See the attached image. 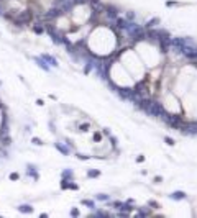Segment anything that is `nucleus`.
Here are the masks:
<instances>
[{"instance_id": "nucleus-1", "label": "nucleus", "mask_w": 197, "mask_h": 218, "mask_svg": "<svg viewBox=\"0 0 197 218\" xmlns=\"http://www.w3.org/2000/svg\"><path fill=\"white\" fill-rule=\"evenodd\" d=\"M125 31L132 36L133 41H140V39H145L146 38V31L143 30L141 26H138L136 23H133V21H128V23H127Z\"/></svg>"}, {"instance_id": "nucleus-2", "label": "nucleus", "mask_w": 197, "mask_h": 218, "mask_svg": "<svg viewBox=\"0 0 197 218\" xmlns=\"http://www.w3.org/2000/svg\"><path fill=\"white\" fill-rule=\"evenodd\" d=\"M179 51H181L187 59L197 61V46H194V44H182V46L179 48Z\"/></svg>"}, {"instance_id": "nucleus-3", "label": "nucleus", "mask_w": 197, "mask_h": 218, "mask_svg": "<svg viewBox=\"0 0 197 218\" xmlns=\"http://www.w3.org/2000/svg\"><path fill=\"white\" fill-rule=\"evenodd\" d=\"M168 125H171L173 128H177V130H182V126H184V120H182L179 115H168V118L164 120Z\"/></svg>"}, {"instance_id": "nucleus-4", "label": "nucleus", "mask_w": 197, "mask_h": 218, "mask_svg": "<svg viewBox=\"0 0 197 218\" xmlns=\"http://www.w3.org/2000/svg\"><path fill=\"white\" fill-rule=\"evenodd\" d=\"M181 131L187 133V135H195L197 133V121H186Z\"/></svg>"}, {"instance_id": "nucleus-5", "label": "nucleus", "mask_w": 197, "mask_h": 218, "mask_svg": "<svg viewBox=\"0 0 197 218\" xmlns=\"http://www.w3.org/2000/svg\"><path fill=\"white\" fill-rule=\"evenodd\" d=\"M30 18H31V13H30L28 10H23V12L20 13V15H17V16H15V21L21 25V23H28Z\"/></svg>"}, {"instance_id": "nucleus-6", "label": "nucleus", "mask_w": 197, "mask_h": 218, "mask_svg": "<svg viewBox=\"0 0 197 218\" xmlns=\"http://www.w3.org/2000/svg\"><path fill=\"white\" fill-rule=\"evenodd\" d=\"M130 205H132V203H130V202H128V203H122V202H115V203H113V207L117 208V210H122V212H128V213L132 212V208H133V207H130Z\"/></svg>"}, {"instance_id": "nucleus-7", "label": "nucleus", "mask_w": 197, "mask_h": 218, "mask_svg": "<svg viewBox=\"0 0 197 218\" xmlns=\"http://www.w3.org/2000/svg\"><path fill=\"white\" fill-rule=\"evenodd\" d=\"M61 13H62V10H61L59 7H53L51 10L46 12V16H48V18H56V16H59Z\"/></svg>"}, {"instance_id": "nucleus-8", "label": "nucleus", "mask_w": 197, "mask_h": 218, "mask_svg": "<svg viewBox=\"0 0 197 218\" xmlns=\"http://www.w3.org/2000/svg\"><path fill=\"white\" fill-rule=\"evenodd\" d=\"M48 31H49V34H51V39H53L56 44H61V43H62V36H59V34H58L56 31L51 28V26H48Z\"/></svg>"}, {"instance_id": "nucleus-9", "label": "nucleus", "mask_w": 197, "mask_h": 218, "mask_svg": "<svg viewBox=\"0 0 197 218\" xmlns=\"http://www.w3.org/2000/svg\"><path fill=\"white\" fill-rule=\"evenodd\" d=\"M104 10L107 12V15H109V18H110V20H115V18L118 16V10H117L115 7H105Z\"/></svg>"}, {"instance_id": "nucleus-10", "label": "nucleus", "mask_w": 197, "mask_h": 218, "mask_svg": "<svg viewBox=\"0 0 197 218\" xmlns=\"http://www.w3.org/2000/svg\"><path fill=\"white\" fill-rule=\"evenodd\" d=\"M41 57H43L44 61H48L49 66H54V67H58V61H56V57H53V56H49V54H43Z\"/></svg>"}, {"instance_id": "nucleus-11", "label": "nucleus", "mask_w": 197, "mask_h": 218, "mask_svg": "<svg viewBox=\"0 0 197 218\" xmlns=\"http://www.w3.org/2000/svg\"><path fill=\"white\" fill-rule=\"evenodd\" d=\"M54 148H56V149H59L61 153H62V154H66V156H68V154H71V149L68 148V146L61 144V143H54Z\"/></svg>"}, {"instance_id": "nucleus-12", "label": "nucleus", "mask_w": 197, "mask_h": 218, "mask_svg": "<svg viewBox=\"0 0 197 218\" xmlns=\"http://www.w3.org/2000/svg\"><path fill=\"white\" fill-rule=\"evenodd\" d=\"M169 197L174 198V200H182V198H186V194L181 192V190H176V192H173L171 195H169Z\"/></svg>"}, {"instance_id": "nucleus-13", "label": "nucleus", "mask_w": 197, "mask_h": 218, "mask_svg": "<svg viewBox=\"0 0 197 218\" xmlns=\"http://www.w3.org/2000/svg\"><path fill=\"white\" fill-rule=\"evenodd\" d=\"M33 59H35V61H36V64L39 66V67H43L44 71H49V67H48V64H46V62H44V59H43V57H33Z\"/></svg>"}, {"instance_id": "nucleus-14", "label": "nucleus", "mask_w": 197, "mask_h": 218, "mask_svg": "<svg viewBox=\"0 0 197 218\" xmlns=\"http://www.w3.org/2000/svg\"><path fill=\"white\" fill-rule=\"evenodd\" d=\"M26 172H28L33 179H38V174H36V171H35V166H31V164H30V166L26 167Z\"/></svg>"}, {"instance_id": "nucleus-15", "label": "nucleus", "mask_w": 197, "mask_h": 218, "mask_svg": "<svg viewBox=\"0 0 197 218\" xmlns=\"http://www.w3.org/2000/svg\"><path fill=\"white\" fill-rule=\"evenodd\" d=\"M18 210L21 213H31V212H33V207H31V205H20Z\"/></svg>"}, {"instance_id": "nucleus-16", "label": "nucleus", "mask_w": 197, "mask_h": 218, "mask_svg": "<svg viewBox=\"0 0 197 218\" xmlns=\"http://www.w3.org/2000/svg\"><path fill=\"white\" fill-rule=\"evenodd\" d=\"M80 203H82V205H86V207H89V208H95V202H94V200H87V198H84Z\"/></svg>"}, {"instance_id": "nucleus-17", "label": "nucleus", "mask_w": 197, "mask_h": 218, "mask_svg": "<svg viewBox=\"0 0 197 218\" xmlns=\"http://www.w3.org/2000/svg\"><path fill=\"white\" fill-rule=\"evenodd\" d=\"M62 177H68V180H72V171H71V169L62 171Z\"/></svg>"}, {"instance_id": "nucleus-18", "label": "nucleus", "mask_w": 197, "mask_h": 218, "mask_svg": "<svg viewBox=\"0 0 197 218\" xmlns=\"http://www.w3.org/2000/svg\"><path fill=\"white\" fill-rule=\"evenodd\" d=\"M109 198H110V197H109V195H105V194H98V195H97V200H100V202H107Z\"/></svg>"}, {"instance_id": "nucleus-19", "label": "nucleus", "mask_w": 197, "mask_h": 218, "mask_svg": "<svg viewBox=\"0 0 197 218\" xmlns=\"http://www.w3.org/2000/svg\"><path fill=\"white\" fill-rule=\"evenodd\" d=\"M92 216H110V213H107V212H94Z\"/></svg>"}, {"instance_id": "nucleus-20", "label": "nucleus", "mask_w": 197, "mask_h": 218, "mask_svg": "<svg viewBox=\"0 0 197 218\" xmlns=\"http://www.w3.org/2000/svg\"><path fill=\"white\" fill-rule=\"evenodd\" d=\"M158 23H159V18H153L150 23H146V26H148V28H151V26H154V25H158Z\"/></svg>"}, {"instance_id": "nucleus-21", "label": "nucleus", "mask_w": 197, "mask_h": 218, "mask_svg": "<svg viewBox=\"0 0 197 218\" xmlns=\"http://www.w3.org/2000/svg\"><path fill=\"white\" fill-rule=\"evenodd\" d=\"M35 33H38V34H41V33H44V28L43 26H38V25H35Z\"/></svg>"}, {"instance_id": "nucleus-22", "label": "nucleus", "mask_w": 197, "mask_h": 218, "mask_svg": "<svg viewBox=\"0 0 197 218\" xmlns=\"http://www.w3.org/2000/svg\"><path fill=\"white\" fill-rule=\"evenodd\" d=\"M87 176L89 177H97V176H100V172H98V171H89Z\"/></svg>"}, {"instance_id": "nucleus-23", "label": "nucleus", "mask_w": 197, "mask_h": 218, "mask_svg": "<svg viewBox=\"0 0 197 218\" xmlns=\"http://www.w3.org/2000/svg\"><path fill=\"white\" fill-rule=\"evenodd\" d=\"M31 143H33V144H36V146H39V144H43V141L39 139V138H33V139H31Z\"/></svg>"}, {"instance_id": "nucleus-24", "label": "nucleus", "mask_w": 197, "mask_h": 218, "mask_svg": "<svg viewBox=\"0 0 197 218\" xmlns=\"http://www.w3.org/2000/svg\"><path fill=\"white\" fill-rule=\"evenodd\" d=\"M148 205H150L151 208H158V207H159L158 202H154V200H150V202H148Z\"/></svg>"}, {"instance_id": "nucleus-25", "label": "nucleus", "mask_w": 197, "mask_h": 218, "mask_svg": "<svg viewBox=\"0 0 197 218\" xmlns=\"http://www.w3.org/2000/svg\"><path fill=\"white\" fill-rule=\"evenodd\" d=\"M164 141H166V144H169V146H173V144H174V139H173V138H169V136L164 138Z\"/></svg>"}, {"instance_id": "nucleus-26", "label": "nucleus", "mask_w": 197, "mask_h": 218, "mask_svg": "<svg viewBox=\"0 0 197 218\" xmlns=\"http://www.w3.org/2000/svg\"><path fill=\"white\" fill-rule=\"evenodd\" d=\"M127 18H128V20H135V13H133V12H128V13H127Z\"/></svg>"}, {"instance_id": "nucleus-27", "label": "nucleus", "mask_w": 197, "mask_h": 218, "mask_svg": "<svg viewBox=\"0 0 197 218\" xmlns=\"http://www.w3.org/2000/svg\"><path fill=\"white\" fill-rule=\"evenodd\" d=\"M79 128H80V130H82V131H87V130H89V123H84V125H80Z\"/></svg>"}, {"instance_id": "nucleus-28", "label": "nucleus", "mask_w": 197, "mask_h": 218, "mask_svg": "<svg viewBox=\"0 0 197 218\" xmlns=\"http://www.w3.org/2000/svg\"><path fill=\"white\" fill-rule=\"evenodd\" d=\"M100 133H95V135H94V139H95V143H98V141H100Z\"/></svg>"}, {"instance_id": "nucleus-29", "label": "nucleus", "mask_w": 197, "mask_h": 218, "mask_svg": "<svg viewBox=\"0 0 197 218\" xmlns=\"http://www.w3.org/2000/svg\"><path fill=\"white\" fill-rule=\"evenodd\" d=\"M71 215H72V216H77V215H79V210H77V208H72V210H71Z\"/></svg>"}, {"instance_id": "nucleus-30", "label": "nucleus", "mask_w": 197, "mask_h": 218, "mask_svg": "<svg viewBox=\"0 0 197 218\" xmlns=\"http://www.w3.org/2000/svg\"><path fill=\"white\" fill-rule=\"evenodd\" d=\"M18 177H20V176L17 174V172H15V174H10V179H12V180H18Z\"/></svg>"}, {"instance_id": "nucleus-31", "label": "nucleus", "mask_w": 197, "mask_h": 218, "mask_svg": "<svg viewBox=\"0 0 197 218\" xmlns=\"http://www.w3.org/2000/svg\"><path fill=\"white\" fill-rule=\"evenodd\" d=\"M136 161H138V162H143V161H145V156H138Z\"/></svg>"}, {"instance_id": "nucleus-32", "label": "nucleus", "mask_w": 197, "mask_h": 218, "mask_svg": "<svg viewBox=\"0 0 197 218\" xmlns=\"http://www.w3.org/2000/svg\"><path fill=\"white\" fill-rule=\"evenodd\" d=\"M87 0H74V3H86Z\"/></svg>"}, {"instance_id": "nucleus-33", "label": "nucleus", "mask_w": 197, "mask_h": 218, "mask_svg": "<svg viewBox=\"0 0 197 218\" xmlns=\"http://www.w3.org/2000/svg\"><path fill=\"white\" fill-rule=\"evenodd\" d=\"M0 84H2V82H0Z\"/></svg>"}]
</instances>
